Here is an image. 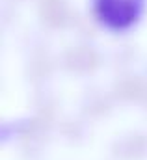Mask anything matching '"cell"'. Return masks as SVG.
<instances>
[{
    "label": "cell",
    "mask_w": 147,
    "mask_h": 160,
    "mask_svg": "<svg viewBox=\"0 0 147 160\" xmlns=\"http://www.w3.org/2000/svg\"><path fill=\"white\" fill-rule=\"evenodd\" d=\"M144 0H97L95 11L103 24L114 30L129 28L140 15Z\"/></svg>",
    "instance_id": "1"
}]
</instances>
